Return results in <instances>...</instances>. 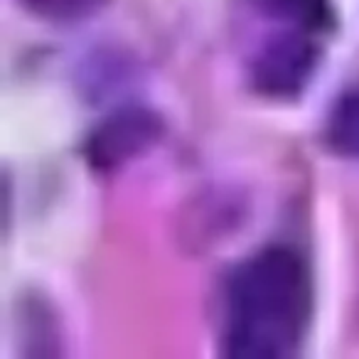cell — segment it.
I'll return each mask as SVG.
<instances>
[{
  "label": "cell",
  "instance_id": "6da1fadb",
  "mask_svg": "<svg viewBox=\"0 0 359 359\" xmlns=\"http://www.w3.org/2000/svg\"><path fill=\"white\" fill-rule=\"evenodd\" d=\"M313 283L305 261L271 246L234 271L226 290V352L234 357H285L310 323Z\"/></svg>",
  "mask_w": 359,
  "mask_h": 359
},
{
  "label": "cell",
  "instance_id": "7a4b0ae2",
  "mask_svg": "<svg viewBox=\"0 0 359 359\" xmlns=\"http://www.w3.org/2000/svg\"><path fill=\"white\" fill-rule=\"evenodd\" d=\"M315 62L318 52L305 32H288L271 40L259 52L251 67V79L256 89L269 96H293L308 84Z\"/></svg>",
  "mask_w": 359,
  "mask_h": 359
},
{
  "label": "cell",
  "instance_id": "3957f363",
  "mask_svg": "<svg viewBox=\"0 0 359 359\" xmlns=\"http://www.w3.org/2000/svg\"><path fill=\"white\" fill-rule=\"evenodd\" d=\"M160 138V121L145 109L116 111L86 143V158L94 168L111 170L128 163L130 158L145 153Z\"/></svg>",
  "mask_w": 359,
  "mask_h": 359
},
{
  "label": "cell",
  "instance_id": "277c9868",
  "mask_svg": "<svg viewBox=\"0 0 359 359\" xmlns=\"http://www.w3.org/2000/svg\"><path fill=\"white\" fill-rule=\"evenodd\" d=\"M264 15L283 20L303 32L325 30L332 22L330 0H246Z\"/></svg>",
  "mask_w": 359,
  "mask_h": 359
},
{
  "label": "cell",
  "instance_id": "5b68a950",
  "mask_svg": "<svg viewBox=\"0 0 359 359\" xmlns=\"http://www.w3.org/2000/svg\"><path fill=\"white\" fill-rule=\"evenodd\" d=\"M327 143L337 155L359 158V91L342 96L327 118Z\"/></svg>",
  "mask_w": 359,
  "mask_h": 359
}]
</instances>
